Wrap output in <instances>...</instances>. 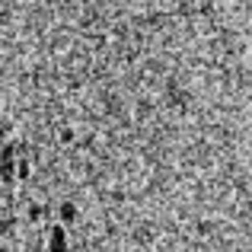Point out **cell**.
Returning <instances> with one entry per match:
<instances>
[{"label": "cell", "instance_id": "1", "mask_svg": "<svg viewBox=\"0 0 252 252\" xmlns=\"http://www.w3.org/2000/svg\"><path fill=\"white\" fill-rule=\"evenodd\" d=\"M48 252H67V233H64V227H51V233H48Z\"/></svg>", "mask_w": 252, "mask_h": 252}, {"label": "cell", "instance_id": "2", "mask_svg": "<svg viewBox=\"0 0 252 252\" xmlns=\"http://www.w3.org/2000/svg\"><path fill=\"white\" fill-rule=\"evenodd\" d=\"M61 220H77V208L74 204H61Z\"/></svg>", "mask_w": 252, "mask_h": 252}, {"label": "cell", "instance_id": "3", "mask_svg": "<svg viewBox=\"0 0 252 252\" xmlns=\"http://www.w3.org/2000/svg\"><path fill=\"white\" fill-rule=\"evenodd\" d=\"M0 230H3V223H0Z\"/></svg>", "mask_w": 252, "mask_h": 252}]
</instances>
